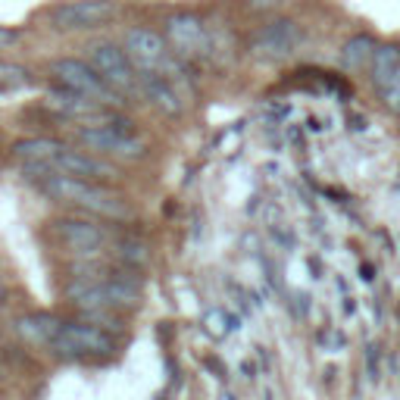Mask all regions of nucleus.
<instances>
[{
  "label": "nucleus",
  "mask_w": 400,
  "mask_h": 400,
  "mask_svg": "<svg viewBox=\"0 0 400 400\" xmlns=\"http://www.w3.org/2000/svg\"><path fill=\"white\" fill-rule=\"evenodd\" d=\"M29 182L44 197L57 200V203L69 206V210L88 213V216H97V219H110V222H129V219H135V206L129 203L125 194L110 188V182L63 176V172H38V176H29Z\"/></svg>",
  "instance_id": "f257e3e1"
},
{
  "label": "nucleus",
  "mask_w": 400,
  "mask_h": 400,
  "mask_svg": "<svg viewBox=\"0 0 400 400\" xmlns=\"http://www.w3.org/2000/svg\"><path fill=\"white\" fill-rule=\"evenodd\" d=\"M141 278L138 269L119 263L116 269L76 276L66 285V297L78 313H125L141 303Z\"/></svg>",
  "instance_id": "f03ea898"
},
{
  "label": "nucleus",
  "mask_w": 400,
  "mask_h": 400,
  "mask_svg": "<svg viewBox=\"0 0 400 400\" xmlns=\"http://www.w3.org/2000/svg\"><path fill=\"white\" fill-rule=\"evenodd\" d=\"M76 144L97 157H106L113 163H138L148 157V141L131 129L129 119L113 116L103 122H88V125H76Z\"/></svg>",
  "instance_id": "7ed1b4c3"
},
{
  "label": "nucleus",
  "mask_w": 400,
  "mask_h": 400,
  "mask_svg": "<svg viewBox=\"0 0 400 400\" xmlns=\"http://www.w3.org/2000/svg\"><path fill=\"white\" fill-rule=\"evenodd\" d=\"M122 48L135 59L141 72H153V76H166L172 82H182V57L172 50L163 31H153L150 25H131L122 38Z\"/></svg>",
  "instance_id": "20e7f679"
},
{
  "label": "nucleus",
  "mask_w": 400,
  "mask_h": 400,
  "mask_svg": "<svg viewBox=\"0 0 400 400\" xmlns=\"http://www.w3.org/2000/svg\"><path fill=\"white\" fill-rule=\"evenodd\" d=\"M50 350L63 359H110L116 357V331L97 322H63L53 338Z\"/></svg>",
  "instance_id": "39448f33"
},
{
  "label": "nucleus",
  "mask_w": 400,
  "mask_h": 400,
  "mask_svg": "<svg viewBox=\"0 0 400 400\" xmlns=\"http://www.w3.org/2000/svg\"><path fill=\"white\" fill-rule=\"evenodd\" d=\"M119 13H122L119 0H63L48 10V25L59 35L94 31L110 25Z\"/></svg>",
  "instance_id": "423d86ee"
},
{
  "label": "nucleus",
  "mask_w": 400,
  "mask_h": 400,
  "mask_svg": "<svg viewBox=\"0 0 400 400\" xmlns=\"http://www.w3.org/2000/svg\"><path fill=\"white\" fill-rule=\"evenodd\" d=\"M50 76H53V85L69 88L82 97H91V100H97V103H106V106H122L125 103V97L116 94V91L103 82V76L91 66V59L59 57L50 63Z\"/></svg>",
  "instance_id": "0eeeda50"
},
{
  "label": "nucleus",
  "mask_w": 400,
  "mask_h": 400,
  "mask_svg": "<svg viewBox=\"0 0 400 400\" xmlns=\"http://www.w3.org/2000/svg\"><path fill=\"white\" fill-rule=\"evenodd\" d=\"M88 59L116 94L141 100V69L135 66V59L129 57V50L125 48L110 44V41L94 44V48L88 50Z\"/></svg>",
  "instance_id": "6e6552de"
},
{
  "label": "nucleus",
  "mask_w": 400,
  "mask_h": 400,
  "mask_svg": "<svg viewBox=\"0 0 400 400\" xmlns=\"http://www.w3.org/2000/svg\"><path fill=\"white\" fill-rule=\"evenodd\" d=\"M48 235L59 250H66L76 259H94L97 253L106 248V241H110L103 225L94 222V219H82V216L53 219Z\"/></svg>",
  "instance_id": "1a4fd4ad"
},
{
  "label": "nucleus",
  "mask_w": 400,
  "mask_h": 400,
  "mask_svg": "<svg viewBox=\"0 0 400 400\" xmlns=\"http://www.w3.org/2000/svg\"><path fill=\"white\" fill-rule=\"evenodd\" d=\"M163 35L182 59H200L213 48L203 19L194 16V13H176V16H169L163 25Z\"/></svg>",
  "instance_id": "9d476101"
},
{
  "label": "nucleus",
  "mask_w": 400,
  "mask_h": 400,
  "mask_svg": "<svg viewBox=\"0 0 400 400\" xmlns=\"http://www.w3.org/2000/svg\"><path fill=\"white\" fill-rule=\"evenodd\" d=\"M48 110H53L59 119H69L76 125H88V122H103V119H113L119 116V106H106V103H97L91 97H82L69 88H59L53 85L48 91Z\"/></svg>",
  "instance_id": "9b49d317"
},
{
  "label": "nucleus",
  "mask_w": 400,
  "mask_h": 400,
  "mask_svg": "<svg viewBox=\"0 0 400 400\" xmlns=\"http://www.w3.org/2000/svg\"><path fill=\"white\" fill-rule=\"evenodd\" d=\"M300 41H303V31L294 19H272L250 38V50L259 59H285L300 48Z\"/></svg>",
  "instance_id": "f8f14e48"
},
{
  "label": "nucleus",
  "mask_w": 400,
  "mask_h": 400,
  "mask_svg": "<svg viewBox=\"0 0 400 400\" xmlns=\"http://www.w3.org/2000/svg\"><path fill=\"white\" fill-rule=\"evenodd\" d=\"M141 100L157 106L163 116H182L185 110L178 85L166 76H153V72H141Z\"/></svg>",
  "instance_id": "ddd939ff"
},
{
  "label": "nucleus",
  "mask_w": 400,
  "mask_h": 400,
  "mask_svg": "<svg viewBox=\"0 0 400 400\" xmlns=\"http://www.w3.org/2000/svg\"><path fill=\"white\" fill-rule=\"evenodd\" d=\"M59 325H63V319L50 316V313H29V316H22L16 322V331L22 341L38 344V348H50Z\"/></svg>",
  "instance_id": "4468645a"
},
{
  "label": "nucleus",
  "mask_w": 400,
  "mask_h": 400,
  "mask_svg": "<svg viewBox=\"0 0 400 400\" xmlns=\"http://www.w3.org/2000/svg\"><path fill=\"white\" fill-rule=\"evenodd\" d=\"M397 72H400V44H378L376 57H372V66H369L372 88L382 91Z\"/></svg>",
  "instance_id": "2eb2a0df"
},
{
  "label": "nucleus",
  "mask_w": 400,
  "mask_h": 400,
  "mask_svg": "<svg viewBox=\"0 0 400 400\" xmlns=\"http://www.w3.org/2000/svg\"><path fill=\"white\" fill-rule=\"evenodd\" d=\"M378 44L372 41V35H353L348 44L341 48V63L348 66L350 72H363L372 66V57H376Z\"/></svg>",
  "instance_id": "dca6fc26"
},
{
  "label": "nucleus",
  "mask_w": 400,
  "mask_h": 400,
  "mask_svg": "<svg viewBox=\"0 0 400 400\" xmlns=\"http://www.w3.org/2000/svg\"><path fill=\"white\" fill-rule=\"evenodd\" d=\"M31 85V69L22 63H10V59H0V94H10V91L29 88Z\"/></svg>",
  "instance_id": "f3484780"
},
{
  "label": "nucleus",
  "mask_w": 400,
  "mask_h": 400,
  "mask_svg": "<svg viewBox=\"0 0 400 400\" xmlns=\"http://www.w3.org/2000/svg\"><path fill=\"white\" fill-rule=\"evenodd\" d=\"M116 259L129 269H141L150 259V250L141 238H125V241H116Z\"/></svg>",
  "instance_id": "a211bd4d"
},
{
  "label": "nucleus",
  "mask_w": 400,
  "mask_h": 400,
  "mask_svg": "<svg viewBox=\"0 0 400 400\" xmlns=\"http://www.w3.org/2000/svg\"><path fill=\"white\" fill-rule=\"evenodd\" d=\"M200 325H203V331H206L210 338L222 341V338L229 335L231 329H235V319H231L225 310H206V313H203V319H200Z\"/></svg>",
  "instance_id": "6ab92c4d"
},
{
  "label": "nucleus",
  "mask_w": 400,
  "mask_h": 400,
  "mask_svg": "<svg viewBox=\"0 0 400 400\" xmlns=\"http://www.w3.org/2000/svg\"><path fill=\"white\" fill-rule=\"evenodd\" d=\"M378 97H382V103L388 106V110H394V113H400V72L394 78H391L388 85H385L382 91H378Z\"/></svg>",
  "instance_id": "aec40b11"
},
{
  "label": "nucleus",
  "mask_w": 400,
  "mask_h": 400,
  "mask_svg": "<svg viewBox=\"0 0 400 400\" xmlns=\"http://www.w3.org/2000/svg\"><path fill=\"white\" fill-rule=\"evenodd\" d=\"M366 376L372 378V382H378L382 378V372H378V359H382V353H378V348L376 344H366Z\"/></svg>",
  "instance_id": "412c9836"
},
{
  "label": "nucleus",
  "mask_w": 400,
  "mask_h": 400,
  "mask_svg": "<svg viewBox=\"0 0 400 400\" xmlns=\"http://www.w3.org/2000/svg\"><path fill=\"white\" fill-rule=\"evenodd\" d=\"M16 41H19V29H13V25H0V50H6Z\"/></svg>",
  "instance_id": "4be33fe9"
},
{
  "label": "nucleus",
  "mask_w": 400,
  "mask_h": 400,
  "mask_svg": "<svg viewBox=\"0 0 400 400\" xmlns=\"http://www.w3.org/2000/svg\"><path fill=\"white\" fill-rule=\"evenodd\" d=\"M359 276H363V278H372V266H359Z\"/></svg>",
  "instance_id": "5701e85b"
},
{
  "label": "nucleus",
  "mask_w": 400,
  "mask_h": 400,
  "mask_svg": "<svg viewBox=\"0 0 400 400\" xmlns=\"http://www.w3.org/2000/svg\"><path fill=\"white\" fill-rule=\"evenodd\" d=\"M0 297H3V278H0Z\"/></svg>",
  "instance_id": "b1692460"
}]
</instances>
